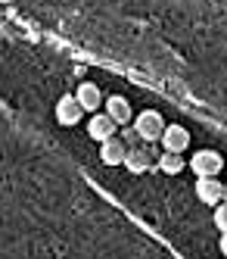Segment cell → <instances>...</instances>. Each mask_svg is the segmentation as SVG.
<instances>
[{
	"label": "cell",
	"mask_w": 227,
	"mask_h": 259,
	"mask_svg": "<svg viewBox=\"0 0 227 259\" xmlns=\"http://www.w3.org/2000/svg\"><path fill=\"white\" fill-rule=\"evenodd\" d=\"M190 169L196 178H218L224 169V156L218 150H196L190 159Z\"/></svg>",
	"instance_id": "7a4b0ae2"
},
{
	"label": "cell",
	"mask_w": 227,
	"mask_h": 259,
	"mask_svg": "<svg viewBox=\"0 0 227 259\" xmlns=\"http://www.w3.org/2000/svg\"><path fill=\"white\" fill-rule=\"evenodd\" d=\"M159 144H162V153H184L190 147V135H187L184 125H168Z\"/></svg>",
	"instance_id": "277c9868"
},
{
	"label": "cell",
	"mask_w": 227,
	"mask_h": 259,
	"mask_svg": "<svg viewBox=\"0 0 227 259\" xmlns=\"http://www.w3.org/2000/svg\"><path fill=\"white\" fill-rule=\"evenodd\" d=\"M215 228L221 234H227V203H221V206L215 209Z\"/></svg>",
	"instance_id": "4fadbf2b"
},
{
	"label": "cell",
	"mask_w": 227,
	"mask_h": 259,
	"mask_svg": "<svg viewBox=\"0 0 227 259\" xmlns=\"http://www.w3.org/2000/svg\"><path fill=\"white\" fill-rule=\"evenodd\" d=\"M81 116H84V106L78 103V97H75V94H66L60 103H56V122H60V125L72 128V125L81 122Z\"/></svg>",
	"instance_id": "3957f363"
},
{
	"label": "cell",
	"mask_w": 227,
	"mask_h": 259,
	"mask_svg": "<svg viewBox=\"0 0 227 259\" xmlns=\"http://www.w3.org/2000/svg\"><path fill=\"white\" fill-rule=\"evenodd\" d=\"M106 116H109L112 122H116L119 128H125V125L131 122V116H134V113H131V103H128L122 94H116V97H109V100H106Z\"/></svg>",
	"instance_id": "30bf717a"
},
{
	"label": "cell",
	"mask_w": 227,
	"mask_h": 259,
	"mask_svg": "<svg viewBox=\"0 0 227 259\" xmlns=\"http://www.w3.org/2000/svg\"><path fill=\"white\" fill-rule=\"evenodd\" d=\"M196 197L209 206H221L224 203V184L218 178H196Z\"/></svg>",
	"instance_id": "8992f818"
},
{
	"label": "cell",
	"mask_w": 227,
	"mask_h": 259,
	"mask_svg": "<svg viewBox=\"0 0 227 259\" xmlns=\"http://www.w3.org/2000/svg\"><path fill=\"white\" fill-rule=\"evenodd\" d=\"M221 253L227 256V234H221Z\"/></svg>",
	"instance_id": "5bb4252c"
},
{
	"label": "cell",
	"mask_w": 227,
	"mask_h": 259,
	"mask_svg": "<svg viewBox=\"0 0 227 259\" xmlns=\"http://www.w3.org/2000/svg\"><path fill=\"white\" fill-rule=\"evenodd\" d=\"M122 141L128 144V150H134V147H140L143 141H140V135H137V128L134 125H125L122 128Z\"/></svg>",
	"instance_id": "7c38bea8"
},
{
	"label": "cell",
	"mask_w": 227,
	"mask_h": 259,
	"mask_svg": "<svg viewBox=\"0 0 227 259\" xmlns=\"http://www.w3.org/2000/svg\"><path fill=\"white\" fill-rule=\"evenodd\" d=\"M125 156H128V144L122 141V135H116L106 144H100V159L106 165H125Z\"/></svg>",
	"instance_id": "ba28073f"
},
{
	"label": "cell",
	"mask_w": 227,
	"mask_h": 259,
	"mask_svg": "<svg viewBox=\"0 0 227 259\" xmlns=\"http://www.w3.org/2000/svg\"><path fill=\"white\" fill-rule=\"evenodd\" d=\"M116 132H119V125L112 122L106 113L90 116V122H87V135H90L93 141H100V144H106L109 138H116Z\"/></svg>",
	"instance_id": "52a82bcc"
},
{
	"label": "cell",
	"mask_w": 227,
	"mask_h": 259,
	"mask_svg": "<svg viewBox=\"0 0 227 259\" xmlns=\"http://www.w3.org/2000/svg\"><path fill=\"white\" fill-rule=\"evenodd\" d=\"M224 203H227V184H224Z\"/></svg>",
	"instance_id": "9a60e30c"
},
{
	"label": "cell",
	"mask_w": 227,
	"mask_h": 259,
	"mask_svg": "<svg viewBox=\"0 0 227 259\" xmlns=\"http://www.w3.org/2000/svg\"><path fill=\"white\" fill-rule=\"evenodd\" d=\"M134 128H137V135H140L143 144H156V141H162L168 125H165L162 113H156V109H143V113L134 119Z\"/></svg>",
	"instance_id": "6da1fadb"
},
{
	"label": "cell",
	"mask_w": 227,
	"mask_h": 259,
	"mask_svg": "<svg viewBox=\"0 0 227 259\" xmlns=\"http://www.w3.org/2000/svg\"><path fill=\"white\" fill-rule=\"evenodd\" d=\"M75 97H78V103L84 106V113H93V116H97V109L103 106V94H100V88H97V84H90V81L78 84Z\"/></svg>",
	"instance_id": "9c48e42d"
},
{
	"label": "cell",
	"mask_w": 227,
	"mask_h": 259,
	"mask_svg": "<svg viewBox=\"0 0 227 259\" xmlns=\"http://www.w3.org/2000/svg\"><path fill=\"white\" fill-rule=\"evenodd\" d=\"M156 165H159L165 175H178V172H184V165H187V162H184V156H181V153H162Z\"/></svg>",
	"instance_id": "8fae6325"
},
{
	"label": "cell",
	"mask_w": 227,
	"mask_h": 259,
	"mask_svg": "<svg viewBox=\"0 0 227 259\" xmlns=\"http://www.w3.org/2000/svg\"><path fill=\"white\" fill-rule=\"evenodd\" d=\"M125 169L134 172V175H143V172L153 169V150H149V144H140V147H134V150H128Z\"/></svg>",
	"instance_id": "5b68a950"
}]
</instances>
